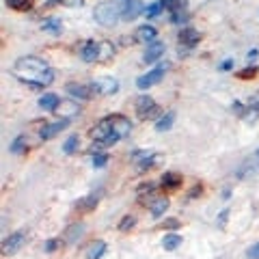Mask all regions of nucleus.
<instances>
[{
	"label": "nucleus",
	"instance_id": "obj_1",
	"mask_svg": "<svg viewBox=\"0 0 259 259\" xmlns=\"http://www.w3.org/2000/svg\"><path fill=\"white\" fill-rule=\"evenodd\" d=\"M11 74L35 87H48L54 82V71L39 56H22V59H18L11 67Z\"/></svg>",
	"mask_w": 259,
	"mask_h": 259
},
{
	"label": "nucleus",
	"instance_id": "obj_2",
	"mask_svg": "<svg viewBox=\"0 0 259 259\" xmlns=\"http://www.w3.org/2000/svg\"><path fill=\"white\" fill-rule=\"evenodd\" d=\"M93 18L100 26H115L121 18V7L117 3H100L93 9Z\"/></svg>",
	"mask_w": 259,
	"mask_h": 259
},
{
	"label": "nucleus",
	"instance_id": "obj_3",
	"mask_svg": "<svg viewBox=\"0 0 259 259\" xmlns=\"http://www.w3.org/2000/svg\"><path fill=\"white\" fill-rule=\"evenodd\" d=\"M24 242H26V233H24V231L11 233V236L3 242V255H13V253H18V250L24 246Z\"/></svg>",
	"mask_w": 259,
	"mask_h": 259
},
{
	"label": "nucleus",
	"instance_id": "obj_4",
	"mask_svg": "<svg viewBox=\"0 0 259 259\" xmlns=\"http://www.w3.org/2000/svg\"><path fill=\"white\" fill-rule=\"evenodd\" d=\"M65 91H67L74 100H91L93 95H97V91L93 89V84H76V82H71V84H67L65 87Z\"/></svg>",
	"mask_w": 259,
	"mask_h": 259
},
{
	"label": "nucleus",
	"instance_id": "obj_5",
	"mask_svg": "<svg viewBox=\"0 0 259 259\" xmlns=\"http://www.w3.org/2000/svg\"><path fill=\"white\" fill-rule=\"evenodd\" d=\"M162 76H164V67H158V69L149 71V74L141 76L139 80H136V87H139L141 91H147V89H151L153 84H158V82H160Z\"/></svg>",
	"mask_w": 259,
	"mask_h": 259
},
{
	"label": "nucleus",
	"instance_id": "obj_6",
	"mask_svg": "<svg viewBox=\"0 0 259 259\" xmlns=\"http://www.w3.org/2000/svg\"><path fill=\"white\" fill-rule=\"evenodd\" d=\"M110 123H112V130H115V134L119 139H125L130 134V130H132V121L123 115H110Z\"/></svg>",
	"mask_w": 259,
	"mask_h": 259
},
{
	"label": "nucleus",
	"instance_id": "obj_7",
	"mask_svg": "<svg viewBox=\"0 0 259 259\" xmlns=\"http://www.w3.org/2000/svg\"><path fill=\"white\" fill-rule=\"evenodd\" d=\"M141 13H145V7L141 0H125L123 9H121V18L130 22V20H136Z\"/></svg>",
	"mask_w": 259,
	"mask_h": 259
},
{
	"label": "nucleus",
	"instance_id": "obj_8",
	"mask_svg": "<svg viewBox=\"0 0 259 259\" xmlns=\"http://www.w3.org/2000/svg\"><path fill=\"white\" fill-rule=\"evenodd\" d=\"M93 89L97 91V95H112V93H117L119 82L115 78H97L93 82Z\"/></svg>",
	"mask_w": 259,
	"mask_h": 259
},
{
	"label": "nucleus",
	"instance_id": "obj_9",
	"mask_svg": "<svg viewBox=\"0 0 259 259\" xmlns=\"http://www.w3.org/2000/svg\"><path fill=\"white\" fill-rule=\"evenodd\" d=\"M100 52H102V41H84L82 50H80V54H82V59L87 63L100 61Z\"/></svg>",
	"mask_w": 259,
	"mask_h": 259
},
{
	"label": "nucleus",
	"instance_id": "obj_10",
	"mask_svg": "<svg viewBox=\"0 0 259 259\" xmlns=\"http://www.w3.org/2000/svg\"><path fill=\"white\" fill-rule=\"evenodd\" d=\"M156 37H158V30L153 28V26H139L134 32V41L136 44H153L156 41Z\"/></svg>",
	"mask_w": 259,
	"mask_h": 259
},
{
	"label": "nucleus",
	"instance_id": "obj_11",
	"mask_svg": "<svg viewBox=\"0 0 259 259\" xmlns=\"http://www.w3.org/2000/svg\"><path fill=\"white\" fill-rule=\"evenodd\" d=\"M67 123H69L67 119H61V121H56V123H44V127H41V132H39V136H41L44 141H50V139H54V136L61 132L63 127H67Z\"/></svg>",
	"mask_w": 259,
	"mask_h": 259
},
{
	"label": "nucleus",
	"instance_id": "obj_12",
	"mask_svg": "<svg viewBox=\"0 0 259 259\" xmlns=\"http://www.w3.org/2000/svg\"><path fill=\"white\" fill-rule=\"evenodd\" d=\"M180 44L182 46H186V48H194L199 41H201V35H199V30H194V28H190V26H186L182 32H180Z\"/></svg>",
	"mask_w": 259,
	"mask_h": 259
},
{
	"label": "nucleus",
	"instance_id": "obj_13",
	"mask_svg": "<svg viewBox=\"0 0 259 259\" xmlns=\"http://www.w3.org/2000/svg\"><path fill=\"white\" fill-rule=\"evenodd\" d=\"M168 199L166 197H158V199H151L149 201V212H151V216H156V218H160L162 214L168 209Z\"/></svg>",
	"mask_w": 259,
	"mask_h": 259
},
{
	"label": "nucleus",
	"instance_id": "obj_14",
	"mask_svg": "<svg viewBox=\"0 0 259 259\" xmlns=\"http://www.w3.org/2000/svg\"><path fill=\"white\" fill-rule=\"evenodd\" d=\"M162 54H164V44L153 41V44L147 46V52H145V63H156Z\"/></svg>",
	"mask_w": 259,
	"mask_h": 259
},
{
	"label": "nucleus",
	"instance_id": "obj_15",
	"mask_svg": "<svg viewBox=\"0 0 259 259\" xmlns=\"http://www.w3.org/2000/svg\"><path fill=\"white\" fill-rule=\"evenodd\" d=\"M82 231H84V225L82 223H76V225H69L67 229H65V242L67 244H74L82 238Z\"/></svg>",
	"mask_w": 259,
	"mask_h": 259
},
{
	"label": "nucleus",
	"instance_id": "obj_16",
	"mask_svg": "<svg viewBox=\"0 0 259 259\" xmlns=\"http://www.w3.org/2000/svg\"><path fill=\"white\" fill-rule=\"evenodd\" d=\"M160 162H164V156L162 153H147L141 162H139V171H147V168H153L158 166Z\"/></svg>",
	"mask_w": 259,
	"mask_h": 259
},
{
	"label": "nucleus",
	"instance_id": "obj_17",
	"mask_svg": "<svg viewBox=\"0 0 259 259\" xmlns=\"http://www.w3.org/2000/svg\"><path fill=\"white\" fill-rule=\"evenodd\" d=\"M104 253H106V242L95 240L93 244H89V248H87V259H102Z\"/></svg>",
	"mask_w": 259,
	"mask_h": 259
},
{
	"label": "nucleus",
	"instance_id": "obj_18",
	"mask_svg": "<svg viewBox=\"0 0 259 259\" xmlns=\"http://www.w3.org/2000/svg\"><path fill=\"white\" fill-rule=\"evenodd\" d=\"M59 104H61V100H59V95H54V93H46V95L39 97V106L44 110H56Z\"/></svg>",
	"mask_w": 259,
	"mask_h": 259
},
{
	"label": "nucleus",
	"instance_id": "obj_19",
	"mask_svg": "<svg viewBox=\"0 0 259 259\" xmlns=\"http://www.w3.org/2000/svg\"><path fill=\"white\" fill-rule=\"evenodd\" d=\"M160 182H162V188L173 190V188H180V186H182V175H177V173H164Z\"/></svg>",
	"mask_w": 259,
	"mask_h": 259
},
{
	"label": "nucleus",
	"instance_id": "obj_20",
	"mask_svg": "<svg viewBox=\"0 0 259 259\" xmlns=\"http://www.w3.org/2000/svg\"><path fill=\"white\" fill-rule=\"evenodd\" d=\"M153 106V100L149 95H141L139 100H136V112H139V117L145 119V115L149 112V108Z\"/></svg>",
	"mask_w": 259,
	"mask_h": 259
},
{
	"label": "nucleus",
	"instance_id": "obj_21",
	"mask_svg": "<svg viewBox=\"0 0 259 259\" xmlns=\"http://www.w3.org/2000/svg\"><path fill=\"white\" fill-rule=\"evenodd\" d=\"M41 28L46 32H52V35H61V32H63V24H61V20H56V18H48V20H44Z\"/></svg>",
	"mask_w": 259,
	"mask_h": 259
},
{
	"label": "nucleus",
	"instance_id": "obj_22",
	"mask_svg": "<svg viewBox=\"0 0 259 259\" xmlns=\"http://www.w3.org/2000/svg\"><path fill=\"white\" fill-rule=\"evenodd\" d=\"M173 121H175V112H164V115L158 119L156 130H158V132H166V130H171Z\"/></svg>",
	"mask_w": 259,
	"mask_h": 259
},
{
	"label": "nucleus",
	"instance_id": "obj_23",
	"mask_svg": "<svg viewBox=\"0 0 259 259\" xmlns=\"http://www.w3.org/2000/svg\"><path fill=\"white\" fill-rule=\"evenodd\" d=\"M180 244H182V236H177V233H166L164 240H162V248L164 250H175Z\"/></svg>",
	"mask_w": 259,
	"mask_h": 259
},
{
	"label": "nucleus",
	"instance_id": "obj_24",
	"mask_svg": "<svg viewBox=\"0 0 259 259\" xmlns=\"http://www.w3.org/2000/svg\"><path fill=\"white\" fill-rule=\"evenodd\" d=\"M97 207V197H84V199H80L78 203H76V209L78 212H91V209Z\"/></svg>",
	"mask_w": 259,
	"mask_h": 259
},
{
	"label": "nucleus",
	"instance_id": "obj_25",
	"mask_svg": "<svg viewBox=\"0 0 259 259\" xmlns=\"http://www.w3.org/2000/svg\"><path fill=\"white\" fill-rule=\"evenodd\" d=\"M7 7L13 11H30L32 0H7Z\"/></svg>",
	"mask_w": 259,
	"mask_h": 259
},
{
	"label": "nucleus",
	"instance_id": "obj_26",
	"mask_svg": "<svg viewBox=\"0 0 259 259\" xmlns=\"http://www.w3.org/2000/svg\"><path fill=\"white\" fill-rule=\"evenodd\" d=\"M160 3H162V9H166V11H171V13L184 11V7H186L184 0H160Z\"/></svg>",
	"mask_w": 259,
	"mask_h": 259
},
{
	"label": "nucleus",
	"instance_id": "obj_27",
	"mask_svg": "<svg viewBox=\"0 0 259 259\" xmlns=\"http://www.w3.org/2000/svg\"><path fill=\"white\" fill-rule=\"evenodd\" d=\"M78 143H80V139L76 134H71L67 141H65V145H63V151L67 153V156H71V153H76V149H78Z\"/></svg>",
	"mask_w": 259,
	"mask_h": 259
},
{
	"label": "nucleus",
	"instance_id": "obj_28",
	"mask_svg": "<svg viewBox=\"0 0 259 259\" xmlns=\"http://www.w3.org/2000/svg\"><path fill=\"white\" fill-rule=\"evenodd\" d=\"M115 54V50H112V44L108 41H102V52H100V63H106L110 56Z\"/></svg>",
	"mask_w": 259,
	"mask_h": 259
},
{
	"label": "nucleus",
	"instance_id": "obj_29",
	"mask_svg": "<svg viewBox=\"0 0 259 259\" xmlns=\"http://www.w3.org/2000/svg\"><path fill=\"white\" fill-rule=\"evenodd\" d=\"M134 225H136L134 216H123V218H121V223H119V231H130Z\"/></svg>",
	"mask_w": 259,
	"mask_h": 259
},
{
	"label": "nucleus",
	"instance_id": "obj_30",
	"mask_svg": "<svg viewBox=\"0 0 259 259\" xmlns=\"http://www.w3.org/2000/svg\"><path fill=\"white\" fill-rule=\"evenodd\" d=\"M240 80H253L255 76H257V67H246V69H242V71H238L236 74Z\"/></svg>",
	"mask_w": 259,
	"mask_h": 259
},
{
	"label": "nucleus",
	"instance_id": "obj_31",
	"mask_svg": "<svg viewBox=\"0 0 259 259\" xmlns=\"http://www.w3.org/2000/svg\"><path fill=\"white\" fill-rule=\"evenodd\" d=\"M160 11H162V3H151L147 9H145V15H147V18H156V15H160Z\"/></svg>",
	"mask_w": 259,
	"mask_h": 259
},
{
	"label": "nucleus",
	"instance_id": "obj_32",
	"mask_svg": "<svg viewBox=\"0 0 259 259\" xmlns=\"http://www.w3.org/2000/svg\"><path fill=\"white\" fill-rule=\"evenodd\" d=\"M106 162H108V156H106V153H95V156H93V166H97V168L106 166Z\"/></svg>",
	"mask_w": 259,
	"mask_h": 259
},
{
	"label": "nucleus",
	"instance_id": "obj_33",
	"mask_svg": "<svg viewBox=\"0 0 259 259\" xmlns=\"http://www.w3.org/2000/svg\"><path fill=\"white\" fill-rule=\"evenodd\" d=\"M162 115H164V112H162V108L158 106V104H153V106L149 108V112L145 115V119H160Z\"/></svg>",
	"mask_w": 259,
	"mask_h": 259
},
{
	"label": "nucleus",
	"instance_id": "obj_34",
	"mask_svg": "<svg viewBox=\"0 0 259 259\" xmlns=\"http://www.w3.org/2000/svg\"><path fill=\"white\" fill-rule=\"evenodd\" d=\"M24 143H26V139H24V136H18V139L13 141V145H11V151L13 153H20L24 149Z\"/></svg>",
	"mask_w": 259,
	"mask_h": 259
},
{
	"label": "nucleus",
	"instance_id": "obj_35",
	"mask_svg": "<svg viewBox=\"0 0 259 259\" xmlns=\"http://www.w3.org/2000/svg\"><path fill=\"white\" fill-rule=\"evenodd\" d=\"M84 0H61L63 7H69V9H78V7H82Z\"/></svg>",
	"mask_w": 259,
	"mask_h": 259
},
{
	"label": "nucleus",
	"instance_id": "obj_36",
	"mask_svg": "<svg viewBox=\"0 0 259 259\" xmlns=\"http://www.w3.org/2000/svg\"><path fill=\"white\" fill-rule=\"evenodd\" d=\"M59 246H61L59 240H48V242H46V250H48V253H54V250L59 248Z\"/></svg>",
	"mask_w": 259,
	"mask_h": 259
},
{
	"label": "nucleus",
	"instance_id": "obj_37",
	"mask_svg": "<svg viewBox=\"0 0 259 259\" xmlns=\"http://www.w3.org/2000/svg\"><path fill=\"white\" fill-rule=\"evenodd\" d=\"M246 259H259V244L250 246V248L246 250Z\"/></svg>",
	"mask_w": 259,
	"mask_h": 259
},
{
	"label": "nucleus",
	"instance_id": "obj_38",
	"mask_svg": "<svg viewBox=\"0 0 259 259\" xmlns=\"http://www.w3.org/2000/svg\"><path fill=\"white\" fill-rule=\"evenodd\" d=\"M162 227H166V229H177V227H180V223L175 221V218H171V221H164V225Z\"/></svg>",
	"mask_w": 259,
	"mask_h": 259
},
{
	"label": "nucleus",
	"instance_id": "obj_39",
	"mask_svg": "<svg viewBox=\"0 0 259 259\" xmlns=\"http://www.w3.org/2000/svg\"><path fill=\"white\" fill-rule=\"evenodd\" d=\"M201 190H203V188H201V186L197 184V186H194V188L188 192V199H194V197H197V194H201Z\"/></svg>",
	"mask_w": 259,
	"mask_h": 259
},
{
	"label": "nucleus",
	"instance_id": "obj_40",
	"mask_svg": "<svg viewBox=\"0 0 259 259\" xmlns=\"http://www.w3.org/2000/svg\"><path fill=\"white\" fill-rule=\"evenodd\" d=\"M231 67H233V61H229V59H227V61H225V63L221 65V69H223V71H227V69H231Z\"/></svg>",
	"mask_w": 259,
	"mask_h": 259
},
{
	"label": "nucleus",
	"instance_id": "obj_41",
	"mask_svg": "<svg viewBox=\"0 0 259 259\" xmlns=\"http://www.w3.org/2000/svg\"><path fill=\"white\" fill-rule=\"evenodd\" d=\"M227 214H229V212H227V209H225V212L221 214V223H225V221H227Z\"/></svg>",
	"mask_w": 259,
	"mask_h": 259
},
{
	"label": "nucleus",
	"instance_id": "obj_42",
	"mask_svg": "<svg viewBox=\"0 0 259 259\" xmlns=\"http://www.w3.org/2000/svg\"><path fill=\"white\" fill-rule=\"evenodd\" d=\"M257 158H259V149H257Z\"/></svg>",
	"mask_w": 259,
	"mask_h": 259
}]
</instances>
